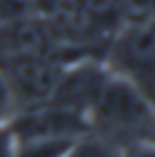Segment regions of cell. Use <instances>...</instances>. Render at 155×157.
I'll return each instance as SVG.
<instances>
[{
    "label": "cell",
    "mask_w": 155,
    "mask_h": 157,
    "mask_svg": "<svg viewBox=\"0 0 155 157\" xmlns=\"http://www.w3.org/2000/svg\"><path fill=\"white\" fill-rule=\"evenodd\" d=\"M131 82L138 87V92L143 94V99L150 104V109L155 111V73L143 75V78H136V80H131Z\"/></svg>",
    "instance_id": "30bf717a"
},
{
    "label": "cell",
    "mask_w": 155,
    "mask_h": 157,
    "mask_svg": "<svg viewBox=\"0 0 155 157\" xmlns=\"http://www.w3.org/2000/svg\"><path fill=\"white\" fill-rule=\"evenodd\" d=\"M143 140H148V143H153V145H155V121H153V126H150V131H148V136L143 138Z\"/></svg>",
    "instance_id": "7c38bea8"
},
{
    "label": "cell",
    "mask_w": 155,
    "mask_h": 157,
    "mask_svg": "<svg viewBox=\"0 0 155 157\" xmlns=\"http://www.w3.org/2000/svg\"><path fill=\"white\" fill-rule=\"evenodd\" d=\"M104 63L129 80L155 73V22H121L107 44Z\"/></svg>",
    "instance_id": "3957f363"
},
{
    "label": "cell",
    "mask_w": 155,
    "mask_h": 157,
    "mask_svg": "<svg viewBox=\"0 0 155 157\" xmlns=\"http://www.w3.org/2000/svg\"><path fill=\"white\" fill-rule=\"evenodd\" d=\"M87 121L90 133H97L99 138L124 147L148 136L155 111L131 80L112 73L92 109L87 111Z\"/></svg>",
    "instance_id": "6da1fadb"
},
{
    "label": "cell",
    "mask_w": 155,
    "mask_h": 157,
    "mask_svg": "<svg viewBox=\"0 0 155 157\" xmlns=\"http://www.w3.org/2000/svg\"><path fill=\"white\" fill-rule=\"evenodd\" d=\"M63 157H121V147L97 133H85L70 143Z\"/></svg>",
    "instance_id": "8992f818"
},
{
    "label": "cell",
    "mask_w": 155,
    "mask_h": 157,
    "mask_svg": "<svg viewBox=\"0 0 155 157\" xmlns=\"http://www.w3.org/2000/svg\"><path fill=\"white\" fill-rule=\"evenodd\" d=\"M63 63L51 53H22L0 60V73L7 82L17 111L46 104L58 85Z\"/></svg>",
    "instance_id": "7a4b0ae2"
},
{
    "label": "cell",
    "mask_w": 155,
    "mask_h": 157,
    "mask_svg": "<svg viewBox=\"0 0 155 157\" xmlns=\"http://www.w3.org/2000/svg\"><path fill=\"white\" fill-rule=\"evenodd\" d=\"M7 128L12 131L17 143L34 140V138H80L90 133V121L80 111L46 101L17 111L7 121Z\"/></svg>",
    "instance_id": "5b68a950"
},
{
    "label": "cell",
    "mask_w": 155,
    "mask_h": 157,
    "mask_svg": "<svg viewBox=\"0 0 155 157\" xmlns=\"http://www.w3.org/2000/svg\"><path fill=\"white\" fill-rule=\"evenodd\" d=\"M15 147H17V140L7 128V123H2L0 126V157H15Z\"/></svg>",
    "instance_id": "8fae6325"
},
{
    "label": "cell",
    "mask_w": 155,
    "mask_h": 157,
    "mask_svg": "<svg viewBox=\"0 0 155 157\" xmlns=\"http://www.w3.org/2000/svg\"><path fill=\"white\" fill-rule=\"evenodd\" d=\"M109 78H112V70L107 68V63L102 58H95V56L63 63L58 85L49 101L87 116V111L92 109L95 99L99 97L102 87L107 85Z\"/></svg>",
    "instance_id": "277c9868"
},
{
    "label": "cell",
    "mask_w": 155,
    "mask_h": 157,
    "mask_svg": "<svg viewBox=\"0 0 155 157\" xmlns=\"http://www.w3.org/2000/svg\"><path fill=\"white\" fill-rule=\"evenodd\" d=\"M75 138H34L19 140L15 157H63Z\"/></svg>",
    "instance_id": "52a82bcc"
},
{
    "label": "cell",
    "mask_w": 155,
    "mask_h": 157,
    "mask_svg": "<svg viewBox=\"0 0 155 157\" xmlns=\"http://www.w3.org/2000/svg\"><path fill=\"white\" fill-rule=\"evenodd\" d=\"M121 157H155V145L148 140H136L121 147Z\"/></svg>",
    "instance_id": "9c48e42d"
},
{
    "label": "cell",
    "mask_w": 155,
    "mask_h": 157,
    "mask_svg": "<svg viewBox=\"0 0 155 157\" xmlns=\"http://www.w3.org/2000/svg\"><path fill=\"white\" fill-rule=\"evenodd\" d=\"M15 114H17V106H15L12 92H10L7 82H5V78H2V73H0V126L7 123Z\"/></svg>",
    "instance_id": "ba28073f"
}]
</instances>
